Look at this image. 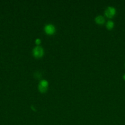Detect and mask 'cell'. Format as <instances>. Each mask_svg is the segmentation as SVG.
<instances>
[{
    "label": "cell",
    "instance_id": "6da1fadb",
    "mask_svg": "<svg viewBox=\"0 0 125 125\" xmlns=\"http://www.w3.org/2000/svg\"><path fill=\"white\" fill-rule=\"evenodd\" d=\"M44 53L43 48L41 46H36L33 49V55L37 58H39L42 57Z\"/></svg>",
    "mask_w": 125,
    "mask_h": 125
},
{
    "label": "cell",
    "instance_id": "7a4b0ae2",
    "mask_svg": "<svg viewBox=\"0 0 125 125\" xmlns=\"http://www.w3.org/2000/svg\"><path fill=\"white\" fill-rule=\"evenodd\" d=\"M104 14L107 18H112L116 14V9L112 6H108L105 9Z\"/></svg>",
    "mask_w": 125,
    "mask_h": 125
},
{
    "label": "cell",
    "instance_id": "3957f363",
    "mask_svg": "<svg viewBox=\"0 0 125 125\" xmlns=\"http://www.w3.org/2000/svg\"><path fill=\"white\" fill-rule=\"evenodd\" d=\"M55 31H56L55 27L53 24H48L46 25L44 27L45 32L49 35H51L54 34V33L55 32Z\"/></svg>",
    "mask_w": 125,
    "mask_h": 125
},
{
    "label": "cell",
    "instance_id": "277c9868",
    "mask_svg": "<svg viewBox=\"0 0 125 125\" xmlns=\"http://www.w3.org/2000/svg\"><path fill=\"white\" fill-rule=\"evenodd\" d=\"M95 22L98 24H100V25L103 24L105 22V19L104 17L101 15L97 16L95 19Z\"/></svg>",
    "mask_w": 125,
    "mask_h": 125
},
{
    "label": "cell",
    "instance_id": "5b68a950",
    "mask_svg": "<svg viewBox=\"0 0 125 125\" xmlns=\"http://www.w3.org/2000/svg\"><path fill=\"white\" fill-rule=\"evenodd\" d=\"M114 22L111 20H109L108 21L106 24V28L108 29V30H111L112 29L113 27H114Z\"/></svg>",
    "mask_w": 125,
    "mask_h": 125
},
{
    "label": "cell",
    "instance_id": "8992f818",
    "mask_svg": "<svg viewBox=\"0 0 125 125\" xmlns=\"http://www.w3.org/2000/svg\"><path fill=\"white\" fill-rule=\"evenodd\" d=\"M39 85H40L41 86H43V87H47L48 88V83L46 80H42L41 81Z\"/></svg>",
    "mask_w": 125,
    "mask_h": 125
},
{
    "label": "cell",
    "instance_id": "52a82bcc",
    "mask_svg": "<svg viewBox=\"0 0 125 125\" xmlns=\"http://www.w3.org/2000/svg\"><path fill=\"white\" fill-rule=\"evenodd\" d=\"M39 89L40 90V91L42 93H44L47 90V87H43V86H41L40 85H39Z\"/></svg>",
    "mask_w": 125,
    "mask_h": 125
},
{
    "label": "cell",
    "instance_id": "ba28073f",
    "mask_svg": "<svg viewBox=\"0 0 125 125\" xmlns=\"http://www.w3.org/2000/svg\"><path fill=\"white\" fill-rule=\"evenodd\" d=\"M41 40H40V39H37L36 40V41H35V43H36L37 45L40 44V43H41Z\"/></svg>",
    "mask_w": 125,
    "mask_h": 125
},
{
    "label": "cell",
    "instance_id": "9c48e42d",
    "mask_svg": "<svg viewBox=\"0 0 125 125\" xmlns=\"http://www.w3.org/2000/svg\"><path fill=\"white\" fill-rule=\"evenodd\" d=\"M123 78H124V79L125 80V74L124 75V76H123Z\"/></svg>",
    "mask_w": 125,
    "mask_h": 125
}]
</instances>
